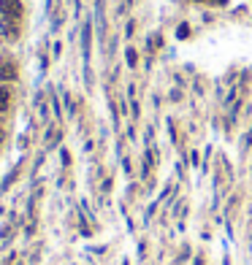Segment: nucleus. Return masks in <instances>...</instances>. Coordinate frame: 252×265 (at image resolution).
Listing matches in <instances>:
<instances>
[{"instance_id": "nucleus-1", "label": "nucleus", "mask_w": 252, "mask_h": 265, "mask_svg": "<svg viewBox=\"0 0 252 265\" xmlns=\"http://www.w3.org/2000/svg\"><path fill=\"white\" fill-rule=\"evenodd\" d=\"M0 16L9 22H17L22 16V3L19 0H0Z\"/></svg>"}, {"instance_id": "nucleus-2", "label": "nucleus", "mask_w": 252, "mask_h": 265, "mask_svg": "<svg viewBox=\"0 0 252 265\" xmlns=\"http://www.w3.org/2000/svg\"><path fill=\"white\" fill-rule=\"evenodd\" d=\"M17 78V65L11 57H0V82H11Z\"/></svg>"}, {"instance_id": "nucleus-3", "label": "nucleus", "mask_w": 252, "mask_h": 265, "mask_svg": "<svg viewBox=\"0 0 252 265\" xmlns=\"http://www.w3.org/2000/svg\"><path fill=\"white\" fill-rule=\"evenodd\" d=\"M9 106H11V90L6 84H0V114H6Z\"/></svg>"}, {"instance_id": "nucleus-4", "label": "nucleus", "mask_w": 252, "mask_h": 265, "mask_svg": "<svg viewBox=\"0 0 252 265\" xmlns=\"http://www.w3.org/2000/svg\"><path fill=\"white\" fill-rule=\"evenodd\" d=\"M160 44H163L160 32H152V36H149V52H155V49H157V46H160Z\"/></svg>"}, {"instance_id": "nucleus-5", "label": "nucleus", "mask_w": 252, "mask_h": 265, "mask_svg": "<svg viewBox=\"0 0 252 265\" xmlns=\"http://www.w3.org/2000/svg\"><path fill=\"white\" fill-rule=\"evenodd\" d=\"M125 57H128V65H130V68H136V62H138V54H136V49H133V46H130L128 52H125Z\"/></svg>"}, {"instance_id": "nucleus-6", "label": "nucleus", "mask_w": 252, "mask_h": 265, "mask_svg": "<svg viewBox=\"0 0 252 265\" xmlns=\"http://www.w3.org/2000/svg\"><path fill=\"white\" fill-rule=\"evenodd\" d=\"M187 36H190V24L182 22V24L176 28V38H187Z\"/></svg>"}, {"instance_id": "nucleus-7", "label": "nucleus", "mask_w": 252, "mask_h": 265, "mask_svg": "<svg viewBox=\"0 0 252 265\" xmlns=\"http://www.w3.org/2000/svg\"><path fill=\"white\" fill-rule=\"evenodd\" d=\"M209 3H211V6H225L228 0H209Z\"/></svg>"}, {"instance_id": "nucleus-8", "label": "nucleus", "mask_w": 252, "mask_h": 265, "mask_svg": "<svg viewBox=\"0 0 252 265\" xmlns=\"http://www.w3.org/2000/svg\"><path fill=\"white\" fill-rule=\"evenodd\" d=\"M195 3H209V0H195Z\"/></svg>"}, {"instance_id": "nucleus-9", "label": "nucleus", "mask_w": 252, "mask_h": 265, "mask_svg": "<svg viewBox=\"0 0 252 265\" xmlns=\"http://www.w3.org/2000/svg\"><path fill=\"white\" fill-rule=\"evenodd\" d=\"M0 141H3V130H0Z\"/></svg>"}]
</instances>
